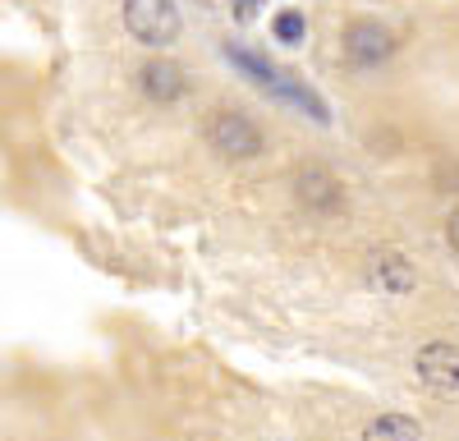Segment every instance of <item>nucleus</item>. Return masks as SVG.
<instances>
[{
	"label": "nucleus",
	"instance_id": "nucleus-5",
	"mask_svg": "<svg viewBox=\"0 0 459 441\" xmlns=\"http://www.w3.org/2000/svg\"><path fill=\"white\" fill-rule=\"evenodd\" d=\"M138 79H143V92H147L152 101H175V97L184 92V74H179V65H175V60H161V56H157V60H147Z\"/></svg>",
	"mask_w": 459,
	"mask_h": 441
},
{
	"label": "nucleus",
	"instance_id": "nucleus-7",
	"mask_svg": "<svg viewBox=\"0 0 459 441\" xmlns=\"http://www.w3.org/2000/svg\"><path fill=\"white\" fill-rule=\"evenodd\" d=\"M372 281L386 290V294H409V290L418 285V276H413V267H409L404 253H381L377 267H372Z\"/></svg>",
	"mask_w": 459,
	"mask_h": 441
},
{
	"label": "nucleus",
	"instance_id": "nucleus-4",
	"mask_svg": "<svg viewBox=\"0 0 459 441\" xmlns=\"http://www.w3.org/2000/svg\"><path fill=\"white\" fill-rule=\"evenodd\" d=\"M344 51H350L359 65H377L391 56V32L381 23H354L350 37H344Z\"/></svg>",
	"mask_w": 459,
	"mask_h": 441
},
{
	"label": "nucleus",
	"instance_id": "nucleus-6",
	"mask_svg": "<svg viewBox=\"0 0 459 441\" xmlns=\"http://www.w3.org/2000/svg\"><path fill=\"white\" fill-rule=\"evenodd\" d=\"M299 198L308 203V207H317V212H326V207H335V198H340V184H335L331 170L308 166V170H299Z\"/></svg>",
	"mask_w": 459,
	"mask_h": 441
},
{
	"label": "nucleus",
	"instance_id": "nucleus-10",
	"mask_svg": "<svg viewBox=\"0 0 459 441\" xmlns=\"http://www.w3.org/2000/svg\"><path fill=\"white\" fill-rule=\"evenodd\" d=\"M446 235H450V248H455V253H459V212H455V216H450V226H446Z\"/></svg>",
	"mask_w": 459,
	"mask_h": 441
},
{
	"label": "nucleus",
	"instance_id": "nucleus-3",
	"mask_svg": "<svg viewBox=\"0 0 459 441\" xmlns=\"http://www.w3.org/2000/svg\"><path fill=\"white\" fill-rule=\"evenodd\" d=\"M418 382H423L432 395L450 400L459 395V350L446 345V341H432L418 350Z\"/></svg>",
	"mask_w": 459,
	"mask_h": 441
},
{
	"label": "nucleus",
	"instance_id": "nucleus-1",
	"mask_svg": "<svg viewBox=\"0 0 459 441\" xmlns=\"http://www.w3.org/2000/svg\"><path fill=\"white\" fill-rule=\"evenodd\" d=\"M125 28L143 47H166L179 37V10L170 0H125Z\"/></svg>",
	"mask_w": 459,
	"mask_h": 441
},
{
	"label": "nucleus",
	"instance_id": "nucleus-8",
	"mask_svg": "<svg viewBox=\"0 0 459 441\" xmlns=\"http://www.w3.org/2000/svg\"><path fill=\"white\" fill-rule=\"evenodd\" d=\"M363 441H418V423L404 414H381L377 423H368Z\"/></svg>",
	"mask_w": 459,
	"mask_h": 441
},
{
	"label": "nucleus",
	"instance_id": "nucleus-9",
	"mask_svg": "<svg viewBox=\"0 0 459 441\" xmlns=\"http://www.w3.org/2000/svg\"><path fill=\"white\" fill-rule=\"evenodd\" d=\"M272 28H276L281 42H303V32H308V23H303V14H299V10H281Z\"/></svg>",
	"mask_w": 459,
	"mask_h": 441
},
{
	"label": "nucleus",
	"instance_id": "nucleus-2",
	"mask_svg": "<svg viewBox=\"0 0 459 441\" xmlns=\"http://www.w3.org/2000/svg\"><path fill=\"white\" fill-rule=\"evenodd\" d=\"M207 138L221 157L230 161H244V157H257L262 152V134L248 116H239V110H216V116L207 120Z\"/></svg>",
	"mask_w": 459,
	"mask_h": 441
}]
</instances>
